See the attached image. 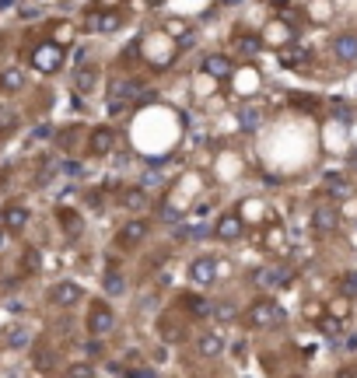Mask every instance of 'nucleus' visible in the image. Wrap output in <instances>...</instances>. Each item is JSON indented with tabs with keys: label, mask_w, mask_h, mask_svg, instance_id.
Instances as JSON below:
<instances>
[{
	"label": "nucleus",
	"mask_w": 357,
	"mask_h": 378,
	"mask_svg": "<svg viewBox=\"0 0 357 378\" xmlns=\"http://www.w3.org/2000/svg\"><path fill=\"white\" fill-rule=\"evenodd\" d=\"M130 378H154V375H151V371H147V368H140V371H133V375H130Z\"/></svg>",
	"instance_id": "nucleus-35"
},
{
	"label": "nucleus",
	"mask_w": 357,
	"mask_h": 378,
	"mask_svg": "<svg viewBox=\"0 0 357 378\" xmlns=\"http://www.w3.org/2000/svg\"><path fill=\"white\" fill-rule=\"evenodd\" d=\"M50 301H53L57 308H74V305L85 301V287L74 284V280H60V284L50 287Z\"/></svg>",
	"instance_id": "nucleus-3"
},
{
	"label": "nucleus",
	"mask_w": 357,
	"mask_h": 378,
	"mask_svg": "<svg viewBox=\"0 0 357 378\" xmlns=\"http://www.w3.org/2000/svg\"><path fill=\"white\" fill-rule=\"evenodd\" d=\"M161 340H168V343H179V340H182V329L161 319Z\"/></svg>",
	"instance_id": "nucleus-25"
},
{
	"label": "nucleus",
	"mask_w": 357,
	"mask_h": 378,
	"mask_svg": "<svg viewBox=\"0 0 357 378\" xmlns=\"http://www.w3.org/2000/svg\"><path fill=\"white\" fill-rule=\"evenodd\" d=\"M29 217H32V214H29V207H22V203H8L4 210H0V224H4L11 235H15V231H25Z\"/></svg>",
	"instance_id": "nucleus-9"
},
{
	"label": "nucleus",
	"mask_w": 357,
	"mask_h": 378,
	"mask_svg": "<svg viewBox=\"0 0 357 378\" xmlns=\"http://www.w3.org/2000/svg\"><path fill=\"white\" fill-rule=\"evenodd\" d=\"M22 270H25V273H39V270H43V252H39L36 245H29V249L22 252Z\"/></svg>",
	"instance_id": "nucleus-17"
},
{
	"label": "nucleus",
	"mask_w": 357,
	"mask_h": 378,
	"mask_svg": "<svg viewBox=\"0 0 357 378\" xmlns=\"http://www.w3.org/2000/svg\"><path fill=\"white\" fill-rule=\"evenodd\" d=\"M291 280V270L287 266H263L252 273V284L256 287H284Z\"/></svg>",
	"instance_id": "nucleus-8"
},
{
	"label": "nucleus",
	"mask_w": 357,
	"mask_h": 378,
	"mask_svg": "<svg viewBox=\"0 0 357 378\" xmlns=\"http://www.w3.org/2000/svg\"><path fill=\"white\" fill-rule=\"evenodd\" d=\"M102 287H105V294H109V298H116V294H123V291H126V280H123V273L109 270V273L102 277Z\"/></svg>",
	"instance_id": "nucleus-18"
},
{
	"label": "nucleus",
	"mask_w": 357,
	"mask_h": 378,
	"mask_svg": "<svg viewBox=\"0 0 357 378\" xmlns=\"http://www.w3.org/2000/svg\"><path fill=\"white\" fill-rule=\"evenodd\" d=\"M235 46H238L242 53H259V50H263L259 36H238V39H235Z\"/></svg>",
	"instance_id": "nucleus-24"
},
{
	"label": "nucleus",
	"mask_w": 357,
	"mask_h": 378,
	"mask_svg": "<svg viewBox=\"0 0 357 378\" xmlns=\"http://www.w3.org/2000/svg\"><path fill=\"white\" fill-rule=\"evenodd\" d=\"M196 350H200V357L214 361V357H221V354H224V336L210 329V333H203V336L196 340Z\"/></svg>",
	"instance_id": "nucleus-15"
},
{
	"label": "nucleus",
	"mask_w": 357,
	"mask_h": 378,
	"mask_svg": "<svg viewBox=\"0 0 357 378\" xmlns=\"http://www.w3.org/2000/svg\"><path fill=\"white\" fill-rule=\"evenodd\" d=\"M95 78H99V71H95V67H85V71H78V81H74V88H78L81 95H88V92L95 88Z\"/></svg>",
	"instance_id": "nucleus-20"
},
{
	"label": "nucleus",
	"mask_w": 357,
	"mask_h": 378,
	"mask_svg": "<svg viewBox=\"0 0 357 378\" xmlns=\"http://www.w3.org/2000/svg\"><path fill=\"white\" fill-rule=\"evenodd\" d=\"M15 126H18V112H15L11 106L0 102V133H11Z\"/></svg>",
	"instance_id": "nucleus-22"
},
{
	"label": "nucleus",
	"mask_w": 357,
	"mask_h": 378,
	"mask_svg": "<svg viewBox=\"0 0 357 378\" xmlns=\"http://www.w3.org/2000/svg\"><path fill=\"white\" fill-rule=\"evenodd\" d=\"M319 329H322L326 336H340V319H322Z\"/></svg>",
	"instance_id": "nucleus-31"
},
{
	"label": "nucleus",
	"mask_w": 357,
	"mask_h": 378,
	"mask_svg": "<svg viewBox=\"0 0 357 378\" xmlns=\"http://www.w3.org/2000/svg\"><path fill=\"white\" fill-rule=\"evenodd\" d=\"M147 231H151V224H147L144 217H130V221L119 228L116 245H119V249H133V245H140V242L147 238Z\"/></svg>",
	"instance_id": "nucleus-5"
},
{
	"label": "nucleus",
	"mask_w": 357,
	"mask_h": 378,
	"mask_svg": "<svg viewBox=\"0 0 357 378\" xmlns=\"http://www.w3.org/2000/svg\"><path fill=\"white\" fill-rule=\"evenodd\" d=\"M291 378H294V375H291Z\"/></svg>",
	"instance_id": "nucleus-38"
},
{
	"label": "nucleus",
	"mask_w": 357,
	"mask_h": 378,
	"mask_svg": "<svg viewBox=\"0 0 357 378\" xmlns=\"http://www.w3.org/2000/svg\"><path fill=\"white\" fill-rule=\"evenodd\" d=\"M340 287H343V294H357V270H350V273H343V280H340Z\"/></svg>",
	"instance_id": "nucleus-28"
},
{
	"label": "nucleus",
	"mask_w": 357,
	"mask_h": 378,
	"mask_svg": "<svg viewBox=\"0 0 357 378\" xmlns=\"http://www.w3.org/2000/svg\"><path fill=\"white\" fill-rule=\"evenodd\" d=\"M0 88H4V92H22L25 88V74L22 71H4V74H0Z\"/></svg>",
	"instance_id": "nucleus-19"
},
{
	"label": "nucleus",
	"mask_w": 357,
	"mask_h": 378,
	"mask_svg": "<svg viewBox=\"0 0 357 378\" xmlns=\"http://www.w3.org/2000/svg\"><path fill=\"white\" fill-rule=\"evenodd\" d=\"M179 305H182V312L193 315V319H207V315H214V305H210L203 294H182Z\"/></svg>",
	"instance_id": "nucleus-12"
},
{
	"label": "nucleus",
	"mask_w": 357,
	"mask_h": 378,
	"mask_svg": "<svg viewBox=\"0 0 357 378\" xmlns=\"http://www.w3.org/2000/svg\"><path fill=\"white\" fill-rule=\"evenodd\" d=\"M242 126L256 130L259 126V109H242Z\"/></svg>",
	"instance_id": "nucleus-29"
},
{
	"label": "nucleus",
	"mask_w": 357,
	"mask_h": 378,
	"mask_svg": "<svg viewBox=\"0 0 357 378\" xmlns=\"http://www.w3.org/2000/svg\"><path fill=\"white\" fill-rule=\"evenodd\" d=\"M8 343H11V347H25V343H29V333H25L22 326H15V329L8 333Z\"/></svg>",
	"instance_id": "nucleus-27"
},
{
	"label": "nucleus",
	"mask_w": 357,
	"mask_h": 378,
	"mask_svg": "<svg viewBox=\"0 0 357 378\" xmlns=\"http://www.w3.org/2000/svg\"><path fill=\"white\" fill-rule=\"evenodd\" d=\"M161 217H165L168 224H175V221H179V210H175L172 203H161Z\"/></svg>",
	"instance_id": "nucleus-32"
},
{
	"label": "nucleus",
	"mask_w": 357,
	"mask_h": 378,
	"mask_svg": "<svg viewBox=\"0 0 357 378\" xmlns=\"http://www.w3.org/2000/svg\"><path fill=\"white\" fill-rule=\"evenodd\" d=\"M203 74H210V78L224 81V78H231V74H235V64H231L228 57H221V53H210V57L203 60Z\"/></svg>",
	"instance_id": "nucleus-13"
},
{
	"label": "nucleus",
	"mask_w": 357,
	"mask_h": 378,
	"mask_svg": "<svg viewBox=\"0 0 357 378\" xmlns=\"http://www.w3.org/2000/svg\"><path fill=\"white\" fill-rule=\"evenodd\" d=\"M336 224H340L336 207H319V210H315V217H312L315 235H333V231H336Z\"/></svg>",
	"instance_id": "nucleus-14"
},
{
	"label": "nucleus",
	"mask_w": 357,
	"mask_h": 378,
	"mask_svg": "<svg viewBox=\"0 0 357 378\" xmlns=\"http://www.w3.org/2000/svg\"><path fill=\"white\" fill-rule=\"evenodd\" d=\"M71 378H88V368H81V364H78V368L71 371Z\"/></svg>",
	"instance_id": "nucleus-34"
},
{
	"label": "nucleus",
	"mask_w": 357,
	"mask_h": 378,
	"mask_svg": "<svg viewBox=\"0 0 357 378\" xmlns=\"http://www.w3.org/2000/svg\"><path fill=\"white\" fill-rule=\"evenodd\" d=\"M186 273H189V280H193L196 287H210V284L217 280V259H214V256H196Z\"/></svg>",
	"instance_id": "nucleus-6"
},
{
	"label": "nucleus",
	"mask_w": 357,
	"mask_h": 378,
	"mask_svg": "<svg viewBox=\"0 0 357 378\" xmlns=\"http://www.w3.org/2000/svg\"><path fill=\"white\" fill-rule=\"evenodd\" d=\"M242 231H245V224H242L238 214H221L217 224H214V235L221 242H235V238H242Z\"/></svg>",
	"instance_id": "nucleus-10"
},
{
	"label": "nucleus",
	"mask_w": 357,
	"mask_h": 378,
	"mask_svg": "<svg viewBox=\"0 0 357 378\" xmlns=\"http://www.w3.org/2000/svg\"><path fill=\"white\" fill-rule=\"evenodd\" d=\"M112 147H116V130L112 126H95L88 133V154L105 158V154H112Z\"/></svg>",
	"instance_id": "nucleus-7"
},
{
	"label": "nucleus",
	"mask_w": 357,
	"mask_h": 378,
	"mask_svg": "<svg viewBox=\"0 0 357 378\" xmlns=\"http://www.w3.org/2000/svg\"><path fill=\"white\" fill-rule=\"evenodd\" d=\"M57 217H60V228H64L67 235H81V217H78V210H60Z\"/></svg>",
	"instance_id": "nucleus-21"
},
{
	"label": "nucleus",
	"mask_w": 357,
	"mask_h": 378,
	"mask_svg": "<svg viewBox=\"0 0 357 378\" xmlns=\"http://www.w3.org/2000/svg\"><path fill=\"white\" fill-rule=\"evenodd\" d=\"M92 29L112 32V29H119V15H92Z\"/></svg>",
	"instance_id": "nucleus-23"
},
{
	"label": "nucleus",
	"mask_w": 357,
	"mask_h": 378,
	"mask_svg": "<svg viewBox=\"0 0 357 378\" xmlns=\"http://www.w3.org/2000/svg\"><path fill=\"white\" fill-rule=\"evenodd\" d=\"M32 67H36L39 74L60 71V67H64V46H60V43H43V46H36V50H32Z\"/></svg>",
	"instance_id": "nucleus-2"
},
{
	"label": "nucleus",
	"mask_w": 357,
	"mask_h": 378,
	"mask_svg": "<svg viewBox=\"0 0 357 378\" xmlns=\"http://www.w3.org/2000/svg\"><path fill=\"white\" fill-rule=\"evenodd\" d=\"M333 57H336L340 64H354V60H357V36H354V32H340V36L333 39Z\"/></svg>",
	"instance_id": "nucleus-11"
},
{
	"label": "nucleus",
	"mask_w": 357,
	"mask_h": 378,
	"mask_svg": "<svg viewBox=\"0 0 357 378\" xmlns=\"http://www.w3.org/2000/svg\"><path fill=\"white\" fill-rule=\"evenodd\" d=\"M284 319V312H280V305L273 301V298H256L249 308H245V326L249 329H270V326H277Z\"/></svg>",
	"instance_id": "nucleus-1"
},
{
	"label": "nucleus",
	"mask_w": 357,
	"mask_h": 378,
	"mask_svg": "<svg viewBox=\"0 0 357 378\" xmlns=\"http://www.w3.org/2000/svg\"><path fill=\"white\" fill-rule=\"evenodd\" d=\"M8 235H11L8 228H0V249H4V245H8Z\"/></svg>",
	"instance_id": "nucleus-36"
},
{
	"label": "nucleus",
	"mask_w": 357,
	"mask_h": 378,
	"mask_svg": "<svg viewBox=\"0 0 357 378\" xmlns=\"http://www.w3.org/2000/svg\"><path fill=\"white\" fill-rule=\"evenodd\" d=\"M214 315H217L221 322H231V319H235V305H231V301H221V305H214Z\"/></svg>",
	"instance_id": "nucleus-26"
},
{
	"label": "nucleus",
	"mask_w": 357,
	"mask_h": 378,
	"mask_svg": "<svg viewBox=\"0 0 357 378\" xmlns=\"http://www.w3.org/2000/svg\"><path fill=\"white\" fill-rule=\"evenodd\" d=\"M333 378H357V371H354V368H340Z\"/></svg>",
	"instance_id": "nucleus-33"
},
{
	"label": "nucleus",
	"mask_w": 357,
	"mask_h": 378,
	"mask_svg": "<svg viewBox=\"0 0 357 378\" xmlns=\"http://www.w3.org/2000/svg\"><path fill=\"white\" fill-rule=\"evenodd\" d=\"M224 4H238V0H224Z\"/></svg>",
	"instance_id": "nucleus-37"
},
{
	"label": "nucleus",
	"mask_w": 357,
	"mask_h": 378,
	"mask_svg": "<svg viewBox=\"0 0 357 378\" xmlns=\"http://www.w3.org/2000/svg\"><path fill=\"white\" fill-rule=\"evenodd\" d=\"M119 203H123L126 210H144V207H147V193L137 189V186H133V189H123V193H119Z\"/></svg>",
	"instance_id": "nucleus-16"
},
{
	"label": "nucleus",
	"mask_w": 357,
	"mask_h": 378,
	"mask_svg": "<svg viewBox=\"0 0 357 378\" xmlns=\"http://www.w3.org/2000/svg\"><path fill=\"white\" fill-rule=\"evenodd\" d=\"M326 182H329V193H336V196H343V193H347V182H343V175H329Z\"/></svg>",
	"instance_id": "nucleus-30"
},
{
	"label": "nucleus",
	"mask_w": 357,
	"mask_h": 378,
	"mask_svg": "<svg viewBox=\"0 0 357 378\" xmlns=\"http://www.w3.org/2000/svg\"><path fill=\"white\" fill-rule=\"evenodd\" d=\"M112 326H116L112 308L105 301H92V308H88V333L92 336H105V333H112Z\"/></svg>",
	"instance_id": "nucleus-4"
}]
</instances>
